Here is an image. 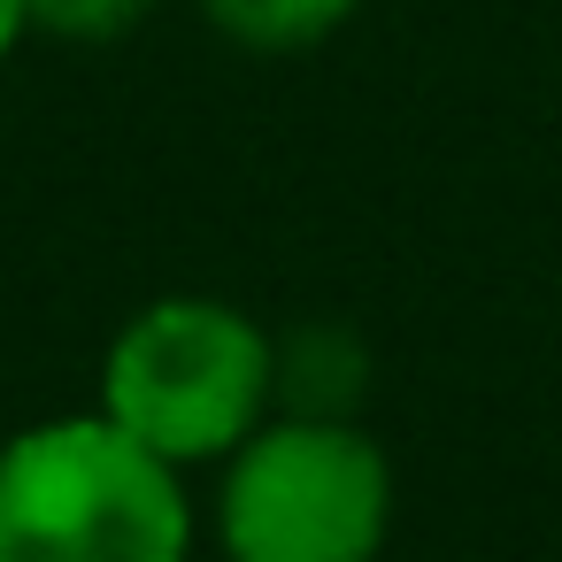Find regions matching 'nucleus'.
I'll list each match as a JSON object with an SVG mask.
<instances>
[{
  "label": "nucleus",
  "instance_id": "nucleus-1",
  "mask_svg": "<svg viewBox=\"0 0 562 562\" xmlns=\"http://www.w3.org/2000/svg\"><path fill=\"white\" fill-rule=\"evenodd\" d=\"M201 508L186 470L101 408L0 439V562H193Z\"/></svg>",
  "mask_w": 562,
  "mask_h": 562
},
{
  "label": "nucleus",
  "instance_id": "nucleus-2",
  "mask_svg": "<svg viewBox=\"0 0 562 562\" xmlns=\"http://www.w3.org/2000/svg\"><path fill=\"white\" fill-rule=\"evenodd\" d=\"M147 454L216 470L278 416V331L216 293H162L101 355V401Z\"/></svg>",
  "mask_w": 562,
  "mask_h": 562
},
{
  "label": "nucleus",
  "instance_id": "nucleus-3",
  "mask_svg": "<svg viewBox=\"0 0 562 562\" xmlns=\"http://www.w3.org/2000/svg\"><path fill=\"white\" fill-rule=\"evenodd\" d=\"M393 501V454L362 416L278 408L216 462L209 539L224 562H385Z\"/></svg>",
  "mask_w": 562,
  "mask_h": 562
},
{
  "label": "nucleus",
  "instance_id": "nucleus-4",
  "mask_svg": "<svg viewBox=\"0 0 562 562\" xmlns=\"http://www.w3.org/2000/svg\"><path fill=\"white\" fill-rule=\"evenodd\" d=\"M370 385V355L347 324H301L278 339V408L301 416H355Z\"/></svg>",
  "mask_w": 562,
  "mask_h": 562
},
{
  "label": "nucleus",
  "instance_id": "nucleus-5",
  "mask_svg": "<svg viewBox=\"0 0 562 562\" xmlns=\"http://www.w3.org/2000/svg\"><path fill=\"white\" fill-rule=\"evenodd\" d=\"M362 0H201V16L216 40L239 55H308L355 24Z\"/></svg>",
  "mask_w": 562,
  "mask_h": 562
},
{
  "label": "nucleus",
  "instance_id": "nucleus-6",
  "mask_svg": "<svg viewBox=\"0 0 562 562\" xmlns=\"http://www.w3.org/2000/svg\"><path fill=\"white\" fill-rule=\"evenodd\" d=\"M162 0H24L32 32L63 40V47H109V40H132Z\"/></svg>",
  "mask_w": 562,
  "mask_h": 562
},
{
  "label": "nucleus",
  "instance_id": "nucleus-7",
  "mask_svg": "<svg viewBox=\"0 0 562 562\" xmlns=\"http://www.w3.org/2000/svg\"><path fill=\"white\" fill-rule=\"evenodd\" d=\"M32 40V16H24V0H0V70H9V55Z\"/></svg>",
  "mask_w": 562,
  "mask_h": 562
}]
</instances>
